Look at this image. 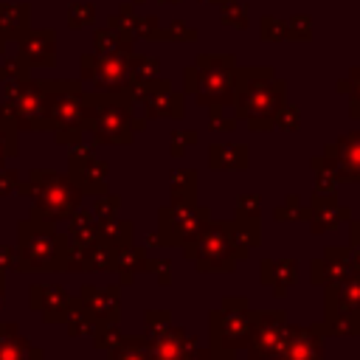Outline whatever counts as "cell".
Instances as JSON below:
<instances>
[{
  "mask_svg": "<svg viewBox=\"0 0 360 360\" xmlns=\"http://www.w3.org/2000/svg\"><path fill=\"white\" fill-rule=\"evenodd\" d=\"M25 22H28V6L25 3H17V6L0 3V39L8 37V31H11V37H17V31Z\"/></svg>",
  "mask_w": 360,
  "mask_h": 360,
  "instance_id": "1",
  "label": "cell"
},
{
  "mask_svg": "<svg viewBox=\"0 0 360 360\" xmlns=\"http://www.w3.org/2000/svg\"><path fill=\"white\" fill-rule=\"evenodd\" d=\"M214 3H222V0H214Z\"/></svg>",
  "mask_w": 360,
  "mask_h": 360,
  "instance_id": "5",
  "label": "cell"
},
{
  "mask_svg": "<svg viewBox=\"0 0 360 360\" xmlns=\"http://www.w3.org/2000/svg\"><path fill=\"white\" fill-rule=\"evenodd\" d=\"M172 3H174V0H172Z\"/></svg>",
  "mask_w": 360,
  "mask_h": 360,
  "instance_id": "6",
  "label": "cell"
},
{
  "mask_svg": "<svg viewBox=\"0 0 360 360\" xmlns=\"http://www.w3.org/2000/svg\"><path fill=\"white\" fill-rule=\"evenodd\" d=\"M96 20V11H93V6L90 3H76L73 8H70V17H68V22L76 28V25H84V22H93Z\"/></svg>",
  "mask_w": 360,
  "mask_h": 360,
  "instance_id": "3",
  "label": "cell"
},
{
  "mask_svg": "<svg viewBox=\"0 0 360 360\" xmlns=\"http://www.w3.org/2000/svg\"><path fill=\"white\" fill-rule=\"evenodd\" d=\"M222 22L245 28V25H248V6H242V3H228L225 11H222Z\"/></svg>",
  "mask_w": 360,
  "mask_h": 360,
  "instance_id": "2",
  "label": "cell"
},
{
  "mask_svg": "<svg viewBox=\"0 0 360 360\" xmlns=\"http://www.w3.org/2000/svg\"><path fill=\"white\" fill-rule=\"evenodd\" d=\"M262 22H264V28H267V34H264L267 39H281V37H284V28H287V25H281L278 20H273V17H264Z\"/></svg>",
  "mask_w": 360,
  "mask_h": 360,
  "instance_id": "4",
  "label": "cell"
}]
</instances>
